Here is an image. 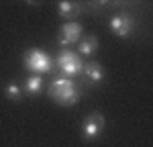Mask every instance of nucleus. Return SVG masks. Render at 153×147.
Returning <instances> with one entry per match:
<instances>
[{
    "mask_svg": "<svg viewBox=\"0 0 153 147\" xmlns=\"http://www.w3.org/2000/svg\"><path fill=\"white\" fill-rule=\"evenodd\" d=\"M47 92L49 98L53 102H57L59 106H74L80 100V88L70 78H59L55 82H51Z\"/></svg>",
    "mask_w": 153,
    "mask_h": 147,
    "instance_id": "f257e3e1",
    "label": "nucleus"
},
{
    "mask_svg": "<svg viewBox=\"0 0 153 147\" xmlns=\"http://www.w3.org/2000/svg\"><path fill=\"white\" fill-rule=\"evenodd\" d=\"M23 63H25V68H27L31 74H35V76L47 74V72L53 70V59L39 47H33V49H29V51H25Z\"/></svg>",
    "mask_w": 153,
    "mask_h": 147,
    "instance_id": "f03ea898",
    "label": "nucleus"
},
{
    "mask_svg": "<svg viewBox=\"0 0 153 147\" xmlns=\"http://www.w3.org/2000/svg\"><path fill=\"white\" fill-rule=\"evenodd\" d=\"M55 65H57L61 74L65 76V78H76L78 74L84 72V61L82 57L76 53V51H71V49H61L57 53V57H55Z\"/></svg>",
    "mask_w": 153,
    "mask_h": 147,
    "instance_id": "7ed1b4c3",
    "label": "nucleus"
},
{
    "mask_svg": "<svg viewBox=\"0 0 153 147\" xmlns=\"http://www.w3.org/2000/svg\"><path fill=\"white\" fill-rule=\"evenodd\" d=\"M106 127V119L104 114H100V112H92V114H88L82 122V135L86 141H94L98 139V135L104 131Z\"/></svg>",
    "mask_w": 153,
    "mask_h": 147,
    "instance_id": "20e7f679",
    "label": "nucleus"
},
{
    "mask_svg": "<svg viewBox=\"0 0 153 147\" xmlns=\"http://www.w3.org/2000/svg\"><path fill=\"white\" fill-rule=\"evenodd\" d=\"M108 27H110V31H112L117 37L127 39V37L133 33V29H135V21L131 19L129 14H114V16L110 19Z\"/></svg>",
    "mask_w": 153,
    "mask_h": 147,
    "instance_id": "39448f33",
    "label": "nucleus"
},
{
    "mask_svg": "<svg viewBox=\"0 0 153 147\" xmlns=\"http://www.w3.org/2000/svg\"><path fill=\"white\" fill-rule=\"evenodd\" d=\"M80 37H82V24L76 23V21H70V23L61 24L57 39H59V43L65 47V45H74V43H78Z\"/></svg>",
    "mask_w": 153,
    "mask_h": 147,
    "instance_id": "423d86ee",
    "label": "nucleus"
},
{
    "mask_svg": "<svg viewBox=\"0 0 153 147\" xmlns=\"http://www.w3.org/2000/svg\"><path fill=\"white\" fill-rule=\"evenodd\" d=\"M57 12H59V16H61V19H65V21L70 23V21H74V19L82 12V8H80V4H78V2L61 0V2L57 4Z\"/></svg>",
    "mask_w": 153,
    "mask_h": 147,
    "instance_id": "0eeeda50",
    "label": "nucleus"
},
{
    "mask_svg": "<svg viewBox=\"0 0 153 147\" xmlns=\"http://www.w3.org/2000/svg\"><path fill=\"white\" fill-rule=\"evenodd\" d=\"M84 74H86V78L90 80V82H94V84H100L102 80H104V68L98 63V61H88V65H84Z\"/></svg>",
    "mask_w": 153,
    "mask_h": 147,
    "instance_id": "6e6552de",
    "label": "nucleus"
},
{
    "mask_svg": "<svg viewBox=\"0 0 153 147\" xmlns=\"http://www.w3.org/2000/svg\"><path fill=\"white\" fill-rule=\"evenodd\" d=\"M78 51L82 53V55H94L96 51H98V37L96 35H88L86 39L80 41V45H78Z\"/></svg>",
    "mask_w": 153,
    "mask_h": 147,
    "instance_id": "1a4fd4ad",
    "label": "nucleus"
},
{
    "mask_svg": "<svg viewBox=\"0 0 153 147\" xmlns=\"http://www.w3.org/2000/svg\"><path fill=\"white\" fill-rule=\"evenodd\" d=\"M41 88H43V80H41V76H29L27 82H25L23 94H27V96H37V94L41 92Z\"/></svg>",
    "mask_w": 153,
    "mask_h": 147,
    "instance_id": "9d476101",
    "label": "nucleus"
},
{
    "mask_svg": "<svg viewBox=\"0 0 153 147\" xmlns=\"http://www.w3.org/2000/svg\"><path fill=\"white\" fill-rule=\"evenodd\" d=\"M4 94H6V98H8V100L16 102V100H21V98H23V88H21L19 84H14V82H12V84H8L6 88H4Z\"/></svg>",
    "mask_w": 153,
    "mask_h": 147,
    "instance_id": "9b49d317",
    "label": "nucleus"
}]
</instances>
